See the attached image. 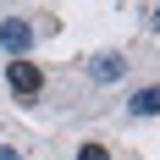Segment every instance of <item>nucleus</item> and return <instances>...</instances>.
<instances>
[{"instance_id": "obj_7", "label": "nucleus", "mask_w": 160, "mask_h": 160, "mask_svg": "<svg viewBox=\"0 0 160 160\" xmlns=\"http://www.w3.org/2000/svg\"><path fill=\"white\" fill-rule=\"evenodd\" d=\"M0 160H22V155H17V149H11V144H0Z\"/></svg>"}, {"instance_id": "obj_4", "label": "nucleus", "mask_w": 160, "mask_h": 160, "mask_svg": "<svg viewBox=\"0 0 160 160\" xmlns=\"http://www.w3.org/2000/svg\"><path fill=\"white\" fill-rule=\"evenodd\" d=\"M132 116H160V83H149V88H138V94L127 99Z\"/></svg>"}, {"instance_id": "obj_2", "label": "nucleus", "mask_w": 160, "mask_h": 160, "mask_svg": "<svg viewBox=\"0 0 160 160\" xmlns=\"http://www.w3.org/2000/svg\"><path fill=\"white\" fill-rule=\"evenodd\" d=\"M0 44L11 50V61H28V50H33V22H28V17H6V22H0Z\"/></svg>"}, {"instance_id": "obj_3", "label": "nucleus", "mask_w": 160, "mask_h": 160, "mask_svg": "<svg viewBox=\"0 0 160 160\" xmlns=\"http://www.w3.org/2000/svg\"><path fill=\"white\" fill-rule=\"evenodd\" d=\"M88 72H94V83H116L122 72H127V55H94Z\"/></svg>"}, {"instance_id": "obj_1", "label": "nucleus", "mask_w": 160, "mask_h": 160, "mask_svg": "<svg viewBox=\"0 0 160 160\" xmlns=\"http://www.w3.org/2000/svg\"><path fill=\"white\" fill-rule=\"evenodd\" d=\"M6 83H11L17 99H39L44 94V72H39L33 61H6Z\"/></svg>"}, {"instance_id": "obj_5", "label": "nucleus", "mask_w": 160, "mask_h": 160, "mask_svg": "<svg viewBox=\"0 0 160 160\" xmlns=\"http://www.w3.org/2000/svg\"><path fill=\"white\" fill-rule=\"evenodd\" d=\"M78 160H111V149H105V144H83Z\"/></svg>"}, {"instance_id": "obj_6", "label": "nucleus", "mask_w": 160, "mask_h": 160, "mask_svg": "<svg viewBox=\"0 0 160 160\" xmlns=\"http://www.w3.org/2000/svg\"><path fill=\"white\" fill-rule=\"evenodd\" d=\"M149 28H155V33H160V6H149Z\"/></svg>"}]
</instances>
